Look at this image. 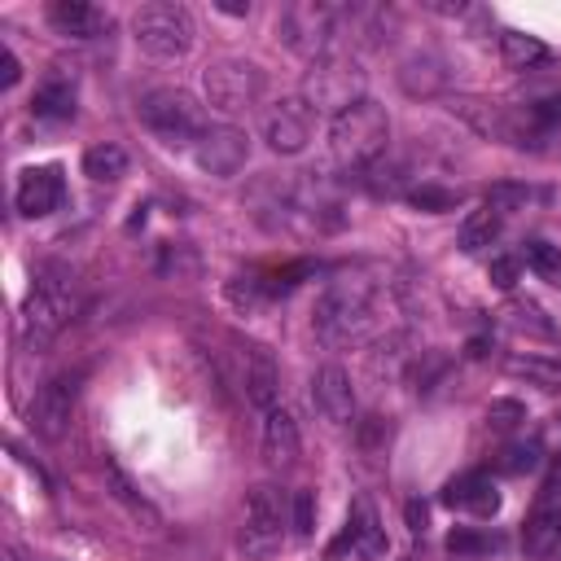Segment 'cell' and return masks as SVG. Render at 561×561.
Masks as SVG:
<instances>
[{
  "label": "cell",
  "mask_w": 561,
  "mask_h": 561,
  "mask_svg": "<svg viewBox=\"0 0 561 561\" xmlns=\"http://www.w3.org/2000/svg\"><path fill=\"white\" fill-rule=\"evenodd\" d=\"M522 552H526L530 561H552V557H561V508L543 504V508H535V513L526 517V526H522Z\"/></svg>",
  "instance_id": "cell-19"
},
{
  "label": "cell",
  "mask_w": 561,
  "mask_h": 561,
  "mask_svg": "<svg viewBox=\"0 0 561 561\" xmlns=\"http://www.w3.org/2000/svg\"><path fill=\"white\" fill-rule=\"evenodd\" d=\"M386 140H390V118L377 101H355L351 110H342L333 123H329V149L342 167L351 171H364L373 167L381 153H386Z\"/></svg>",
  "instance_id": "cell-3"
},
{
  "label": "cell",
  "mask_w": 561,
  "mask_h": 561,
  "mask_svg": "<svg viewBox=\"0 0 561 561\" xmlns=\"http://www.w3.org/2000/svg\"><path fill=\"white\" fill-rule=\"evenodd\" d=\"M333 35H337V4H329V0H294V4H285L280 39L298 57H307V61L329 57Z\"/></svg>",
  "instance_id": "cell-9"
},
{
  "label": "cell",
  "mask_w": 561,
  "mask_h": 561,
  "mask_svg": "<svg viewBox=\"0 0 561 561\" xmlns=\"http://www.w3.org/2000/svg\"><path fill=\"white\" fill-rule=\"evenodd\" d=\"M101 473H105V486H110V495H114L118 504H127V513H131L136 522L145 517L149 526H158V513H153V504H149L145 495H136V486H131V482H127V478L118 473V465H105Z\"/></svg>",
  "instance_id": "cell-26"
},
{
  "label": "cell",
  "mask_w": 561,
  "mask_h": 561,
  "mask_svg": "<svg viewBox=\"0 0 561 561\" xmlns=\"http://www.w3.org/2000/svg\"><path fill=\"white\" fill-rule=\"evenodd\" d=\"M263 460L272 469H285V465L298 460V421L280 403L263 412Z\"/></svg>",
  "instance_id": "cell-18"
},
{
  "label": "cell",
  "mask_w": 561,
  "mask_h": 561,
  "mask_svg": "<svg viewBox=\"0 0 561 561\" xmlns=\"http://www.w3.org/2000/svg\"><path fill=\"white\" fill-rule=\"evenodd\" d=\"M79 311V280L70 267L61 263H48L35 272V285L26 294V307H22V324H26V337L35 346H44L48 337H57Z\"/></svg>",
  "instance_id": "cell-2"
},
{
  "label": "cell",
  "mask_w": 561,
  "mask_h": 561,
  "mask_svg": "<svg viewBox=\"0 0 561 561\" xmlns=\"http://www.w3.org/2000/svg\"><path fill=\"white\" fill-rule=\"evenodd\" d=\"M311 329L324 346H351V342H364L368 329H373V289L364 280H333L316 311H311Z\"/></svg>",
  "instance_id": "cell-1"
},
{
  "label": "cell",
  "mask_w": 561,
  "mask_h": 561,
  "mask_svg": "<svg viewBox=\"0 0 561 561\" xmlns=\"http://www.w3.org/2000/svg\"><path fill=\"white\" fill-rule=\"evenodd\" d=\"M443 504H451V508H473V513L491 517V513L500 508V491H495V482L482 478V473H460V478H451V482L443 486Z\"/></svg>",
  "instance_id": "cell-20"
},
{
  "label": "cell",
  "mask_w": 561,
  "mask_h": 561,
  "mask_svg": "<svg viewBox=\"0 0 561 561\" xmlns=\"http://www.w3.org/2000/svg\"><path fill=\"white\" fill-rule=\"evenodd\" d=\"M504 368L513 377H526L543 390H561V359H539V355H508Z\"/></svg>",
  "instance_id": "cell-25"
},
{
  "label": "cell",
  "mask_w": 561,
  "mask_h": 561,
  "mask_svg": "<svg viewBox=\"0 0 561 561\" xmlns=\"http://www.w3.org/2000/svg\"><path fill=\"white\" fill-rule=\"evenodd\" d=\"M491 280H495L500 289H513V285H517V259H513V254H495V259H491Z\"/></svg>",
  "instance_id": "cell-32"
},
{
  "label": "cell",
  "mask_w": 561,
  "mask_h": 561,
  "mask_svg": "<svg viewBox=\"0 0 561 561\" xmlns=\"http://www.w3.org/2000/svg\"><path fill=\"white\" fill-rule=\"evenodd\" d=\"M399 83H403L412 96H430V92L443 88V70H438L430 57H412V61H403V70H399Z\"/></svg>",
  "instance_id": "cell-27"
},
{
  "label": "cell",
  "mask_w": 561,
  "mask_h": 561,
  "mask_svg": "<svg viewBox=\"0 0 561 561\" xmlns=\"http://www.w3.org/2000/svg\"><path fill=\"white\" fill-rule=\"evenodd\" d=\"M193 158H197V167L206 175H219V180L224 175H237L245 167V158H250V136L241 127H232V123L206 127L202 140L193 145Z\"/></svg>",
  "instance_id": "cell-12"
},
{
  "label": "cell",
  "mask_w": 561,
  "mask_h": 561,
  "mask_svg": "<svg viewBox=\"0 0 561 561\" xmlns=\"http://www.w3.org/2000/svg\"><path fill=\"white\" fill-rule=\"evenodd\" d=\"M500 224H504V210H500V206H491V202H482V206H478V210H469V215H465V224H460V250H465V254L486 250V245L500 237Z\"/></svg>",
  "instance_id": "cell-21"
},
{
  "label": "cell",
  "mask_w": 561,
  "mask_h": 561,
  "mask_svg": "<svg viewBox=\"0 0 561 561\" xmlns=\"http://www.w3.org/2000/svg\"><path fill=\"white\" fill-rule=\"evenodd\" d=\"M48 26L66 39H96L110 26V18H105V9H96L88 0H53L48 4Z\"/></svg>",
  "instance_id": "cell-17"
},
{
  "label": "cell",
  "mask_w": 561,
  "mask_h": 561,
  "mask_svg": "<svg viewBox=\"0 0 561 561\" xmlns=\"http://www.w3.org/2000/svg\"><path fill=\"white\" fill-rule=\"evenodd\" d=\"M316 114L324 110V114H342V110H351L355 101H364V70L351 61V57H320V61H311V70H307V79H302V92H298Z\"/></svg>",
  "instance_id": "cell-6"
},
{
  "label": "cell",
  "mask_w": 561,
  "mask_h": 561,
  "mask_svg": "<svg viewBox=\"0 0 561 561\" xmlns=\"http://www.w3.org/2000/svg\"><path fill=\"white\" fill-rule=\"evenodd\" d=\"M500 57H504V66H508V70H530V66H539V61L548 57V48H543V39H539V35L504 31V35H500Z\"/></svg>",
  "instance_id": "cell-23"
},
{
  "label": "cell",
  "mask_w": 561,
  "mask_h": 561,
  "mask_svg": "<svg viewBox=\"0 0 561 561\" xmlns=\"http://www.w3.org/2000/svg\"><path fill=\"white\" fill-rule=\"evenodd\" d=\"M526 263H530V272H535L539 280L561 285V245H552V241H530V245H526Z\"/></svg>",
  "instance_id": "cell-28"
},
{
  "label": "cell",
  "mask_w": 561,
  "mask_h": 561,
  "mask_svg": "<svg viewBox=\"0 0 561 561\" xmlns=\"http://www.w3.org/2000/svg\"><path fill=\"white\" fill-rule=\"evenodd\" d=\"M517 421H526V408H522L517 399H495V403L486 408V425H491L495 434H508Z\"/></svg>",
  "instance_id": "cell-30"
},
{
  "label": "cell",
  "mask_w": 561,
  "mask_h": 561,
  "mask_svg": "<svg viewBox=\"0 0 561 561\" xmlns=\"http://www.w3.org/2000/svg\"><path fill=\"white\" fill-rule=\"evenodd\" d=\"M140 123L162 140V145H197L202 131H206V118H202V105L180 92V88H153L140 96L136 105Z\"/></svg>",
  "instance_id": "cell-5"
},
{
  "label": "cell",
  "mask_w": 561,
  "mask_h": 561,
  "mask_svg": "<svg viewBox=\"0 0 561 561\" xmlns=\"http://www.w3.org/2000/svg\"><path fill=\"white\" fill-rule=\"evenodd\" d=\"M31 110H35L39 118H70V114H75V88L53 75V79H44V83L35 88Z\"/></svg>",
  "instance_id": "cell-24"
},
{
  "label": "cell",
  "mask_w": 561,
  "mask_h": 561,
  "mask_svg": "<svg viewBox=\"0 0 561 561\" xmlns=\"http://www.w3.org/2000/svg\"><path fill=\"white\" fill-rule=\"evenodd\" d=\"M539 465V447L535 443H526V447H513L508 451V460H504V469H513V473H522V469H535Z\"/></svg>",
  "instance_id": "cell-33"
},
{
  "label": "cell",
  "mask_w": 561,
  "mask_h": 561,
  "mask_svg": "<svg viewBox=\"0 0 561 561\" xmlns=\"http://www.w3.org/2000/svg\"><path fill=\"white\" fill-rule=\"evenodd\" d=\"M311 403L333 425H351L355 421V390H351V377H346L342 364H320L316 368V377H311Z\"/></svg>",
  "instance_id": "cell-14"
},
{
  "label": "cell",
  "mask_w": 561,
  "mask_h": 561,
  "mask_svg": "<svg viewBox=\"0 0 561 561\" xmlns=\"http://www.w3.org/2000/svg\"><path fill=\"white\" fill-rule=\"evenodd\" d=\"M79 381L83 373H57L39 386V394L31 399V430L44 438H61L70 430L75 403H79Z\"/></svg>",
  "instance_id": "cell-10"
},
{
  "label": "cell",
  "mask_w": 561,
  "mask_h": 561,
  "mask_svg": "<svg viewBox=\"0 0 561 561\" xmlns=\"http://www.w3.org/2000/svg\"><path fill=\"white\" fill-rule=\"evenodd\" d=\"M408 202H412V206H421V210H430V215H443V210H451V206H456V193H451V188L421 184V188H412V193H408Z\"/></svg>",
  "instance_id": "cell-29"
},
{
  "label": "cell",
  "mask_w": 561,
  "mask_h": 561,
  "mask_svg": "<svg viewBox=\"0 0 561 561\" xmlns=\"http://www.w3.org/2000/svg\"><path fill=\"white\" fill-rule=\"evenodd\" d=\"M447 548H451V552H482V548H491V539H482V535H473V530H456V535L447 539Z\"/></svg>",
  "instance_id": "cell-34"
},
{
  "label": "cell",
  "mask_w": 561,
  "mask_h": 561,
  "mask_svg": "<svg viewBox=\"0 0 561 561\" xmlns=\"http://www.w3.org/2000/svg\"><path fill=\"white\" fill-rule=\"evenodd\" d=\"M66 197V180H61V167H26L18 175V210L26 219H39V215H53Z\"/></svg>",
  "instance_id": "cell-15"
},
{
  "label": "cell",
  "mask_w": 561,
  "mask_h": 561,
  "mask_svg": "<svg viewBox=\"0 0 561 561\" xmlns=\"http://www.w3.org/2000/svg\"><path fill=\"white\" fill-rule=\"evenodd\" d=\"M224 13H250V4H237V0H219Z\"/></svg>",
  "instance_id": "cell-36"
},
{
  "label": "cell",
  "mask_w": 561,
  "mask_h": 561,
  "mask_svg": "<svg viewBox=\"0 0 561 561\" xmlns=\"http://www.w3.org/2000/svg\"><path fill=\"white\" fill-rule=\"evenodd\" d=\"M311 127H316V110L302 101V96H285L267 110L263 118V140L276 149V153H302L307 140H311Z\"/></svg>",
  "instance_id": "cell-11"
},
{
  "label": "cell",
  "mask_w": 561,
  "mask_h": 561,
  "mask_svg": "<svg viewBox=\"0 0 561 561\" xmlns=\"http://www.w3.org/2000/svg\"><path fill=\"white\" fill-rule=\"evenodd\" d=\"M285 526H289V517H285V500H280V491L267 486V482L254 486V491L245 495L241 552H245L250 561H267V557H276L280 543H285Z\"/></svg>",
  "instance_id": "cell-8"
},
{
  "label": "cell",
  "mask_w": 561,
  "mask_h": 561,
  "mask_svg": "<svg viewBox=\"0 0 561 561\" xmlns=\"http://www.w3.org/2000/svg\"><path fill=\"white\" fill-rule=\"evenodd\" d=\"M18 75H22V70H18V57H13L9 48H0V88H13Z\"/></svg>",
  "instance_id": "cell-35"
},
{
  "label": "cell",
  "mask_w": 561,
  "mask_h": 561,
  "mask_svg": "<svg viewBox=\"0 0 561 561\" xmlns=\"http://www.w3.org/2000/svg\"><path fill=\"white\" fill-rule=\"evenodd\" d=\"M83 175L96 180V184H114V180H123V175H127V149L114 145V140L92 145V149L83 153Z\"/></svg>",
  "instance_id": "cell-22"
},
{
  "label": "cell",
  "mask_w": 561,
  "mask_h": 561,
  "mask_svg": "<svg viewBox=\"0 0 561 561\" xmlns=\"http://www.w3.org/2000/svg\"><path fill=\"white\" fill-rule=\"evenodd\" d=\"M202 83H206V101L219 114H245V110H254L263 101V88H267L263 70L254 61H245V57H219V61H210L206 75H202Z\"/></svg>",
  "instance_id": "cell-7"
},
{
  "label": "cell",
  "mask_w": 561,
  "mask_h": 561,
  "mask_svg": "<svg viewBox=\"0 0 561 561\" xmlns=\"http://www.w3.org/2000/svg\"><path fill=\"white\" fill-rule=\"evenodd\" d=\"M316 526V495L311 491H294V535L307 539Z\"/></svg>",
  "instance_id": "cell-31"
},
{
  "label": "cell",
  "mask_w": 561,
  "mask_h": 561,
  "mask_svg": "<svg viewBox=\"0 0 561 561\" xmlns=\"http://www.w3.org/2000/svg\"><path fill=\"white\" fill-rule=\"evenodd\" d=\"M386 530H381V522H377V513L359 500L355 508H351V517H346V526L337 530V539L329 543V557H351V561H377V557H386Z\"/></svg>",
  "instance_id": "cell-13"
},
{
  "label": "cell",
  "mask_w": 561,
  "mask_h": 561,
  "mask_svg": "<svg viewBox=\"0 0 561 561\" xmlns=\"http://www.w3.org/2000/svg\"><path fill=\"white\" fill-rule=\"evenodd\" d=\"M131 39L158 61L184 57L193 48V18L175 0H149L131 13Z\"/></svg>",
  "instance_id": "cell-4"
},
{
  "label": "cell",
  "mask_w": 561,
  "mask_h": 561,
  "mask_svg": "<svg viewBox=\"0 0 561 561\" xmlns=\"http://www.w3.org/2000/svg\"><path fill=\"white\" fill-rule=\"evenodd\" d=\"M241 390L254 408H276V394H280V373H276V359L267 355V346H254L245 342L241 346Z\"/></svg>",
  "instance_id": "cell-16"
}]
</instances>
